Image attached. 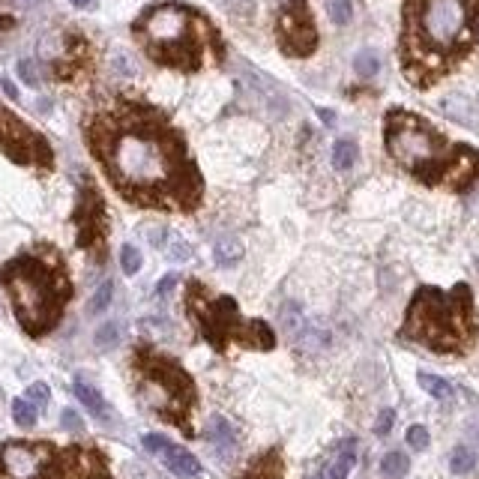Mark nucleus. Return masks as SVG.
<instances>
[{"mask_svg":"<svg viewBox=\"0 0 479 479\" xmlns=\"http://www.w3.org/2000/svg\"><path fill=\"white\" fill-rule=\"evenodd\" d=\"M177 279L180 275H174V273H168V275H162V282H159V288H156V294L159 297H168L174 288H177Z\"/></svg>","mask_w":479,"mask_h":479,"instance_id":"nucleus-39","label":"nucleus"},{"mask_svg":"<svg viewBox=\"0 0 479 479\" xmlns=\"http://www.w3.org/2000/svg\"><path fill=\"white\" fill-rule=\"evenodd\" d=\"M404 339L419 342L441 354H461L479 336V317L468 285H456L453 291L419 288L408 317H404Z\"/></svg>","mask_w":479,"mask_h":479,"instance_id":"nucleus-5","label":"nucleus"},{"mask_svg":"<svg viewBox=\"0 0 479 479\" xmlns=\"http://www.w3.org/2000/svg\"><path fill=\"white\" fill-rule=\"evenodd\" d=\"M132 366H135L141 401L156 416H162L168 423L180 426L186 434H192V428H189V411L195 404V384L183 372L180 362L141 347L132 359Z\"/></svg>","mask_w":479,"mask_h":479,"instance_id":"nucleus-8","label":"nucleus"},{"mask_svg":"<svg viewBox=\"0 0 479 479\" xmlns=\"http://www.w3.org/2000/svg\"><path fill=\"white\" fill-rule=\"evenodd\" d=\"M120 267L126 275H135L141 270V252L135 249V246H123V252H120Z\"/></svg>","mask_w":479,"mask_h":479,"instance_id":"nucleus-31","label":"nucleus"},{"mask_svg":"<svg viewBox=\"0 0 479 479\" xmlns=\"http://www.w3.org/2000/svg\"><path fill=\"white\" fill-rule=\"evenodd\" d=\"M57 456L46 441H6L0 446V479H54Z\"/></svg>","mask_w":479,"mask_h":479,"instance_id":"nucleus-9","label":"nucleus"},{"mask_svg":"<svg viewBox=\"0 0 479 479\" xmlns=\"http://www.w3.org/2000/svg\"><path fill=\"white\" fill-rule=\"evenodd\" d=\"M141 443H144V449H147V453L159 456V453H162V449H165L171 441H165L162 434H144V438H141Z\"/></svg>","mask_w":479,"mask_h":479,"instance_id":"nucleus-35","label":"nucleus"},{"mask_svg":"<svg viewBox=\"0 0 479 479\" xmlns=\"http://www.w3.org/2000/svg\"><path fill=\"white\" fill-rule=\"evenodd\" d=\"M393 423H396V411L393 408H386V411H381V416H377V423H374V434H389V428H393Z\"/></svg>","mask_w":479,"mask_h":479,"instance_id":"nucleus-34","label":"nucleus"},{"mask_svg":"<svg viewBox=\"0 0 479 479\" xmlns=\"http://www.w3.org/2000/svg\"><path fill=\"white\" fill-rule=\"evenodd\" d=\"M186 312L195 321L198 332L216 351H225L228 342H237L255 351H270L275 344L273 330L264 321H243L237 302L231 297H210L204 285L192 282L186 288Z\"/></svg>","mask_w":479,"mask_h":479,"instance_id":"nucleus-7","label":"nucleus"},{"mask_svg":"<svg viewBox=\"0 0 479 479\" xmlns=\"http://www.w3.org/2000/svg\"><path fill=\"white\" fill-rule=\"evenodd\" d=\"M75 396H78V401H81L93 416H105V401H102V396H99L90 384L75 381Z\"/></svg>","mask_w":479,"mask_h":479,"instance_id":"nucleus-21","label":"nucleus"},{"mask_svg":"<svg viewBox=\"0 0 479 479\" xmlns=\"http://www.w3.org/2000/svg\"><path fill=\"white\" fill-rule=\"evenodd\" d=\"M171 258L174 260H189V258H192V246H189L186 240H180V237H174L171 240Z\"/></svg>","mask_w":479,"mask_h":479,"instance_id":"nucleus-36","label":"nucleus"},{"mask_svg":"<svg viewBox=\"0 0 479 479\" xmlns=\"http://www.w3.org/2000/svg\"><path fill=\"white\" fill-rule=\"evenodd\" d=\"M419 386H423L431 399H441V401L453 399V386H449V384L443 381V377L431 374V372H419Z\"/></svg>","mask_w":479,"mask_h":479,"instance_id":"nucleus-23","label":"nucleus"},{"mask_svg":"<svg viewBox=\"0 0 479 479\" xmlns=\"http://www.w3.org/2000/svg\"><path fill=\"white\" fill-rule=\"evenodd\" d=\"M4 90H6V96L19 99V90H16V87H12V81H4Z\"/></svg>","mask_w":479,"mask_h":479,"instance_id":"nucleus-40","label":"nucleus"},{"mask_svg":"<svg viewBox=\"0 0 479 479\" xmlns=\"http://www.w3.org/2000/svg\"><path fill=\"white\" fill-rule=\"evenodd\" d=\"M111 294H114V285L102 282V285H99V291L90 297V306H87V312H90V315H102L111 306Z\"/></svg>","mask_w":479,"mask_h":479,"instance_id":"nucleus-29","label":"nucleus"},{"mask_svg":"<svg viewBox=\"0 0 479 479\" xmlns=\"http://www.w3.org/2000/svg\"><path fill=\"white\" fill-rule=\"evenodd\" d=\"M357 156H359V150H357V144L351 138H339L336 144H332V165H336L339 171L351 168L357 162Z\"/></svg>","mask_w":479,"mask_h":479,"instance_id":"nucleus-20","label":"nucleus"},{"mask_svg":"<svg viewBox=\"0 0 479 479\" xmlns=\"http://www.w3.org/2000/svg\"><path fill=\"white\" fill-rule=\"evenodd\" d=\"M19 75H21L24 84H39V75H36V69H33L31 60H21L19 63Z\"/></svg>","mask_w":479,"mask_h":479,"instance_id":"nucleus-38","label":"nucleus"},{"mask_svg":"<svg viewBox=\"0 0 479 479\" xmlns=\"http://www.w3.org/2000/svg\"><path fill=\"white\" fill-rule=\"evenodd\" d=\"M476 0H408L404 31V72L423 84L441 72L446 60L461 54L473 39Z\"/></svg>","mask_w":479,"mask_h":479,"instance_id":"nucleus-2","label":"nucleus"},{"mask_svg":"<svg viewBox=\"0 0 479 479\" xmlns=\"http://www.w3.org/2000/svg\"><path fill=\"white\" fill-rule=\"evenodd\" d=\"M72 4H75L78 9H87V6H90V4H93V0H72Z\"/></svg>","mask_w":479,"mask_h":479,"instance_id":"nucleus-41","label":"nucleus"},{"mask_svg":"<svg viewBox=\"0 0 479 479\" xmlns=\"http://www.w3.org/2000/svg\"><path fill=\"white\" fill-rule=\"evenodd\" d=\"M0 282L12 300L19 324L31 336H46L48 330H54L72 297L66 264L60 252L51 246H36V249L12 258L0 270Z\"/></svg>","mask_w":479,"mask_h":479,"instance_id":"nucleus-3","label":"nucleus"},{"mask_svg":"<svg viewBox=\"0 0 479 479\" xmlns=\"http://www.w3.org/2000/svg\"><path fill=\"white\" fill-rule=\"evenodd\" d=\"M473 434H479V423H476V426H473Z\"/></svg>","mask_w":479,"mask_h":479,"instance_id":"nucleus-42","label":"nucleus"},{"mask_svg":"<svg viewBox=\"0 0 479 479\" xmlns=\"http://www.w3.org/2000/svg\"><path fill=\"white\" fill-rule=\"evenodd\" d=\"M159 456H162L165 468H168L174 476H180V479H195V476L201 473V464H198V458H195L192 453H186V449L174 446V443H168V446H165Z\"/></svg>","mask_w":479,"mask_h":479,"instance_id":"nucleus-15","label":"nucleus"},{"mask_svg":"<svg viewBox=\"0 0 479 479\" xmlns=\"http://www.w3.org/2000/svg\"><path fill=\"white\" fill-rule=\"evenodd\" d=\"M75 228H78V246L84 252H93L96 258H105V234H108V216H105V201L102 192L96 189L93 180L81 183L78 192V207H75Z\"/></svg>","mask_w":479,"mask_h":479,"instance_id":"nucleus-11","label":"nucleus"},{"mask_svg":"<svg viewBox=\"0 0 479 479\" xmlns=\"http://www.w3.org/2000/svg\"><path fill=\"white\" fill-rule=\"evenodd\" d=\"M0 153H6L19 165H33L46 171L54 162L48 141L6 108H0Z\"/></svg>","mask_w":479,"mask_h":479,"instance_id":"nucleus-10","label":"nucleus"},{"mask_svg":"<svg viewBox=\"0 0 479 479\" xmlns=\"http://www.w3.org/2000/svg\"><path fill=\"white\" fill-rule=\"evenodd\" d=\"M204 438L213 443L216 453H222V456H231L237 449V431L225 416H213L210 419L207 428H204Z\"/></svg>","mask_w":479,"mask_h":479,"instance_id":"nucleus-16","label":"nucleus"},{"mask_svg":"<svg viewBox=\"0 0 479 479\" xmlns=\"http://www.w3.org/2000/svg\"><path fill=\"white\" fill-rule=\"evenodd\" d=\"M60 423H63V428L66 431H81L84 428V423H81V416L72 411V408H66L63 414H60Z\"/></svg>","mask_w":479,"mask_h":479,"instance_id":"nucleus-37","label":"nucleus"},{"mask_svg":"<svg viewBox=\"0 0 479 479\" xmlns=\"http://www.w3.org/2000/svg\"><path fill=\"white\" fill-rule=\"evenodd\" d=\"M449 468H453V473H470L476 468V453L470 446H456L453 456H449Z\"/></svg>","mask_w":479,"mask_h":479,"instance_id":"nucleus-27","label":"nucleus"},{"mask_svg":"<svg viewBox=\"0 0 479 479\" xmlns=\"http://www.w3.org/2000/svg\"><path fill=\"white\" fill-rule=\"evenodd\" d=\"M240 479H285V464H282L279 449H270V453L255 458Z\"/></svg>","mask_w":479,"mask_h":479,"instance_id":"nucleus-17","label":"nucleus"},{"mask_svg":"<svg viewBox=\"0 0 479 479\" xmlns=\"http://www.w3.org/2000/svg\"><path fill=\"white\" fill-rule=\"evenodd\" d=\"M120 336H123L120 324H117V321H105L102 327L96 330L93 342H96V347H99V351H111V347H117V344H120Z\"/></svg>","mask_w":479,"mask_h":479,"instance_id":"nucleus-26","label":"nucleus"},{"mask_svg":"<svg viewBox=\"0 0 479 479\" xmlns=\"http://www.w3.org/2000/svg\"><path fill=\"white\" fill-rule=\"evenodd\" d=\"M327 12H330L332 24H347V21L354 19L351 0H327Z\"/></svg>","mask_w":479,"mask_h":479,"instance_id":"nucleus-30","label":"nucleus"},{"mask_svg":"<svg viewBox=\"0 0 479 479\" xmlns=\"http://www.w3.org/2000/svg\"><path fill=\"white\" fill-rule=\"evenodd\" d=\"M408 443L414 449H426L428 446V428L426 426H411L408 428Z\"/></svg>","mask_w":479,"mask_h":479,"instance_id":"nucleus-33","label":"nucleus"},{"mask_svg":"<svg viewBox=\"0 0 479 479\" xmlns=\"http://www.w3.org/2000/svg\"><path fill=\"white\" fill-rule=\"evenodd\" d=\"M204 24L195 12H189L180 4H162L147 9L135 21V36L144 42V48L156 63L198 69L201 66V36L195 27Z\"/></svg>","mask_w":479,"mask_h":479,"instance_id":"nucleus-6","label":"nucleus"},{"mask_svg":"<svg viewBox=\"0 0 479 479\" xmlns=\"http://www.w3.org/2000/svg\"><path fill=\"white\" fill-rule=\"evenodd\" d=\"M12 419H16L21 428H31L36 423V408L27 399H16L12 401Z\"/></svg>","mask_w":479,"mask_h":479,"instance_id":"nucleus-28","label":"nucleus"},{"mask_svg":"<svg viewBox=\"0 0 479 479\" xmlns=\"http://www.w3.org/2000/svg\"><path fill=\"white\" fill-rule=\"evenodd\" d=\"M279 42L288 54L309 57L317 48V31L312 24L306 0H291L279 16Z\"/></svg>","mask_w":479,"mask_h":479,"instance_id":"nucleus-12","label":"nucleus"},{"mask_svg":"<svg viewBox=\"0 0 479 479\" xmlns=\"http://www.w3.org/2000/svg\"><path fill=\"white\" fill-rule=\"evenodd\" d=\"M279 324H282V330L291 336V342H297L300 339V332L306 330V312H302L297 302H285L282 306V312H279Z\"/></svg>","mask_w":479,"mask_h":479,"instance_id":"nucleus-18","label":"nucleus"},{"mask_svg":"<svg viewBox=\"0 0 479 479\" xmlns=\"http://www.w3.org/2000/svg\"><path fill=\"white\" fill-rule=\"evenodd\" d=\"M354 464H357V441L347 438L332 449V456L324 461V468L317 470V476L321 479H347L354 470Z\"/></svg>","mask_w":479,"mask_h":479,"instance_id":"nucleus-14","label":"nucleus"},{"mask_svg":"<svg viewBox=\"0 0 479 479\" xmlns=\"http://www.w3.org/2000/svg\"><path fill=\"white\" fill-rule=\"evenodd\" d=\"M386 150L399 165L414 171L426 183H449L453 189H464L479 177L476 150L449 147L441 132L404 111H393L386 117Z\"/></svg>","mask_w":479,"mask_h":479,"instance_id":"nucleus-4","label":"nucleus"},{"mask_svg":"<svg viewBox=\"0 0 479 479\" xmlns=\"http://www.w3.org/2000/svg\"><path fill=\"white\" fill-rule=\"evenodd\" d=\"M408 470H411V461H408V456H404V453H386L384 461H381L384 479H401Z\"/></svg>","mask_w":479,"mask_h":479,"instance_id":"nucleus-24","label":"nucleus"},{"mask_svg":"<svg viewBox=\"0 0 479 479\" xmlns=\"http://www.w3.org/2000/svg\"><path fill=\"white\" fill-rule=\"evenodd\" d=\"M297 344L302 347V351H321V347L330 344V332L324 327H315V324H306V330L300 332Z\"/></svg>","mask_w":479,"mask_h":479,"instance_id":"nucleus-22","label":"nucleus"},{"mask_svg":"<svg viewBox=\"0 0 479 479\" xmlns=\"http://www.w3.org/2000/svg\"><path fill=\"white\" fill-rule=\"evenodd\" d=\"M57 473L63 479H114L105 456L93 446H69L57 456Z\"/></svg>","mask_w":479,"mask_h":479,"instance_id":"nucleus-13","label":"nucleus"},{"mask_svg":"<svg viewBox=\"0 0 479 479\" xmlns=\"http://www.w3.org/2000/svg\"><path fill=\"white\" fill-rule=\"evenodd\" d=\"M27 401L42 411L48 404V386L46 384H31V389H27Z\"/></svg>","mask_w":479,"mask_h":479,"instance_id":"nucleus-32","label":"nucleus"},{"mask_svg":"<svg viewBox=\"0 0 479 479\" xmlns=\"http://www.w3.org/2000/svg\"><path fill=\"white\" fill-rule=\"evenodd\" d=\"M354 69H357L359 78H374L377 72H381V57H377V51H372V48H362L354 57Z\"/></svg>","mask_w":479,"mask_h":479,"instance_id":"nucleus-25","label":"nucleus"},{"mask_svg":"<svg viewBox=\"0 0 479 479\" xmlns=\"http://www.w3.org/2000/svg\"><path fill=\"white\" fill-rule=\"evenodd\" d=\"M213 255H216V264H219V267H234L237 260L243 258V243L237 237H222L219 243H216Z\"/></svg>","mask_w":479,"mask_h":479,"instance_id":"nucleus-19","label":"nucleus"},{"mask_svg":"<svg viewBox=\"0 0 479 479\" xmlns=\"http://www.w3.org/2000/svg\"><path fill=\"white\" fill-rule=\"evenodd\" d=\"M84 138L126 201L159 210L198 207L201 174L186 153L183 135L156 108L117 96L90 111Z\"/></svg>","mask_w":479,"mask_h":479,"instance_id":"nucleus-1","label":"nucleus"}]
</instances>
